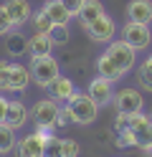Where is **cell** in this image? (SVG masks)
<instances>
[{
    "mask_svg": "<svg viewBox=\"0 0 152 157\" xmlns=\"http://www.w3.org/2000/svg\"><path fill=\"white\" fill-rule=\"evenodd\" d=\"M10 63L13 61H5V58H0V91H8L10 86Z\"/></svg>",
    "mask_w": 152,
    "mask_h": 157,
    "instance_id": "26",
    "label": "cell"
},
{
    "mask_svg": "<svg viewBox=\"0 0 152 157\" xmlns=\"http://www.w3.org/2000/svg\"><path fill=\"white\" fill-rule=\"evenodd\" d=\"M30 78H33V84H38L41 89H46V86L53 81V78L61 74V66L58 61L51 56H38V58H30Z\"/></svg>",
    "mask_w": 152,
    "mask_h": 157,
    "instance_id": "2",
    "label": "cell"
},
{
    "mask_svg": "<svg viewBox=\"0 0 152 157\" xmlns=\"http://www.w3.org/2000/svg\"><path fill=\"white\" fill-rule=\"evenodd\" d=\"M10 31H13V21H10V18H8L5 8L0 5V36H8Z\"/></svg>",
    "mask_w": 152,
    "mask_h": 157,
    "instance_id": "29",
    "label": "cell"
},
{
    "mask_svg": "<svg viewBox=\"0 0 152 157\" xmlns=\"http://www.w3.org/2000/svg\"><path fill=\"white\" fill-rule=\"evenodd\" d=\"M46 91H48L51 99L58 101V104H66V101H71V99L79 94V91H76V86H74V81H71L68 76H61V74H58L53 81L46 86Z\"/></svg>",
    "mask_w": 152,
    "mask_h": 157,
    "instance_id": "9",
    "label": "cell"
},
{
    "mask_svg": "<svg viewBox=\"0 0 152 157\" xmlns=\"http://www.w3.org/2000/svg\"><path fill=\"white\" fill-rule=\"evenodd\" d=\"M33 81L30 78V68L23 63H10V86H8V94H23L28 89V84Z\"/></svg>",
    "mask_w": 152,
    "mask_h": 157,
    "instance_id": "13",
    "label": "cell"
},
{
    "mask_svg": "<svg viewBox=\"0 0 152 157\" xmlns=\"http://www.w3.org/2000/svg\"><path fill=\"white\" fill-rule=\"evenodd\" d=\"M66 109H68L74 124L86 127V124H94L96 114H99V104L91 99L89 94H76L71 101H66Z\"/></svg>",
    "mask_w": 152,
    "mask_h": 157,
    "instance_id": "1",
    "label": "cell"
},
{
    "mask_svg": "<svg viewBox=\"0 0 152 157\" xmlns=\"http://www.w3.org/2000/svg\"><path fill=\"white\" fill-rule=\"evenodd\" d=\"M18 144V137H15V129L5 122H0V155H10Z\"/></svg>",
    "mask_w": 152,
    "mask_h": 157,
    "instance_id": "21",
    "label": "cell"
},
{
    "mask_svg": "<svg viewBox=\"0 0 152 157\" xmlns=\"http://www.w3.org/2000/svg\"><path fill=\"white\" fill-rule=\"evenodd\" d=\"M84 31H86V36L94 43H111L114 41V33H117V25H114V18L104 13L101 18H96L91 25H86Z\"/></svg>",
    "mask_w": 152,
    "mask_h": 157,
    "instance_id": "7",
    "label": "cell"
},
{
    "mask_svg": "<svg viewBox=\"0 0 152 157\" xmlns=\"http://www.w3.org/2000/svg\"><path fill=\"white\" fill-rule=\"evenodd\" d=\"M53 41H51L48 33H33L28 38V56L30 58H38V56H51L53 53Z\"/></svg>",
    "mask_w": 152,
    "mask_h": 157,
    "instance_id": "16",
    "label": "cell"
},
{
    "mask_svg": "<svg viewBox=\"0 0 152 157\" xmlns=\"http://www.w3.org/2000/svg\"><path fill=\"white\" fill-rule=\"evenodd\" d=\"M86 94H89V96H91V99H94L99 106H107V104L114 101V81L96 76V78H91V81H89Z\"/></svg>",
    "mask_w": 152,
    "mask_h": 157,
    "instance_id": "8",
    "label": "cell"
},
{
    "mask_svg": "<svg viewBox=\"0 0 152 157\" xmlns=\"http://www.w3.org/2000/svg\"><path fill=\"white\" fill-rule=\"evenodd\" d=\"M137 84L145 91H152V71H150L145 63H139V68H137Z\"/></svg>",
    "mask_w": 152,
    "mask_h": 157,
    "instance_id": "24",
    "label": "cell"
},
{
    "mask_svg": "<svg viewBox=\"0 0 152 157\" xmlns=\"http://www.w3.org/2000/svg\"><path fill=\"white\" fill-rule=\"evenodd\" d=\"M104 56L109 58L111 63H114L122 74H129L132 68H134V61H137V51L132 48L127 41H111V43H107V51H104Z\"/></svg>",
    "mask_w": 152,
    "mask_h": 157,
    "instance_id": "3",
    "label": "cell"
},
{
    "mask_svg": "<svg viewBox=\"0 0 152 157\" xmlns=\"http://www.w3.org/2000/svg\"><path fill=\"white\" fill-rule=\"evenodd\" d=\"M150 155H152V152H150Z\"/></svg>",
    "mask_w": 152,
    "mask_h": 157,
    "instance_id": "35",
    "label": "cell"
},
{
    "mask_svg": "<svg viewBox=\"0 0 152 157\" xmlns=\"http://www.w3.org/2000/svg\"><path fill=\"white\" fill-rule=\"evenodd\" d=\"M142 63H145V66L150 68V71H152V53H150V56H147V58H145V61H142Z\"/></svg>",
    "mask_w": 152,
    "mask_h": 157,
    "instance_id": "34",
    "label": "cell"
},
{
    "mask_svg": "<svg viewBox=\"0 0 152 157\" xmlns=\"http://www.w3.org/2000/svg\"><path fill=\"white\" fill-rule=\"evenodd\" d=\"M127 127H129V114L117 112V117H114V129H117V132H122V129H127Z\"/></svg>",
    "mask_w": 152,
    "mask_h": 157,
    "instance_id": "30",
    "label": "cell"
},
{
    "mask_svg": "<svg viewBox=\"0 0 152 157\" xmlns=\"http://www.w3.org/2000/svg\"><path fill=\"white\" fill-rule=\"evenodd\" d=\"M132 134H134V144L145 152H152V117L145 112L129 114V127Z\"/></svg>",
    "mask_w": 152,
    "mask_h": 157,
    "instance_id": "5",
    "label": "cell"
},
{
    "mask_svg": "<svg viewBox=\"0 0 152 157\" xmlns=\"http://www.w3.org/2000/svg\"><path fill=\"white\" fill-rule=\"evenodd\" d=\"M3 8H5L8 18L13 21V28H23L25 23H30V18H33V10H30L28 0H5Z\"/></svg>",
    "mask_w": 152,
    "mask_h": 157,
    "instance_id": "11",
    "label": "cell"
},
{
    "mask_svg": "<svg viewBox=\"0 0 152 157\" xmlns=\"http://www.w3.org/2000/svg\"><path fill=\"white\" fill-rule=\"evenodd\" d=\"M61 157H79V152H81V147H79V142L76 140H61Z\"/></svg>",
    "mask_w": 152,
    "mask_h": 157,
    "instance_id": "27",
    "label": "cell"
},
{
    "mask_svg": "<svg viewBox=\"0 0 152 157\" xmlns=\"http://www.w3.org/2000/svg\"><path fill=\"white\" fill-rule=\"evenodd\" d=\"M58 109H61V104L53 101L51 96L38 99V101L33 104V112H30V117H33V124L53 132L56 127H58Z\"/></svg>",
    "mask_w": 152,
    "mask_h": 157,
    "instance_id": "4",
    "label": "cell"
},
{
    "mask_svg": "<svg viewBox=\"0 0 152 157\" xmlns=\"http://www.w3.org/2000/svg\"><path fill=\"white\" fill-rule=\"evenodd\" d=\"M122 41H127V43L139 53V51H145V48L150 46L152 31H150V25H145V23H132V21H127L124 25H122Z\"/></svg>",
    "mask_w": 152,
    "mask_h": 157,
    "instance_id": "6",
    "label": "cell"
},
{
    "mask_svg": "<svg viewBox=\"0 0 152 157\" xmlns=\"http://www.w3.org/2000/svg\"><path fill=\"white\" fill-rule=\"evenodd\" d=\"M8 104H10V99L0 91V122H5V114H8Z\"/></svg>",
    "mask_w": 152,
    "mask_h": 157,
    "instance_id": "33",
    "label": "cell"
},
{
    "mask_svg": "<svg viewBox=\"0 0 152 157\" xmlns=\"http://www.w3.org/2000/svg\"><path fill=\"white\" fill-rule=\"evenodd\" d=\"M107 10H104V5L99 3V0H86L84 3V8L79 10V15H76V21L81 23V28H86V25H91L96 21V18H101Z\"/></svg>",
    "mask_w": 152,
    "mask_h": 157,
    "instance_id": "18",
    "label": "cell"
},
{
    "mask_svg": "<svg viewBox=\"0 0 152 157\" xmlns=\"http://www.w3.org/2000/svg\"><path fill=\"white\" fill-rule=\"evenodd\" d=\"M96 76H101V78H109V81H119V78L124 76V74H122L119 68H117L114 63H111L104 53H101V56L96 58Z\"/></svg>",
    "mask_w": 152,
    "mask_h": 157,
    "instance_id": "20",
    "label": "cell"
},
{
    "mask_svg": "<svg viewBox=\"0 0 152 157\" xmlns=\"http://www.w3.org/2000/svg\"><path fill=\"white\" fill-rule=\"evenodd\" d=\"M61 3H64V5L68 8V13L76 18V15H79V10L84 8V3H86V0H61Z\"/></svg>",
    "mask_w": 152,
    "mask_h": 157,
    "instance_id": "31",
    "label": "cell"
},
{
    "mask_svg": "<svg viewBox=\"0 0 152 157\" xmlns=\"http://www.w3.org/2000/svg\"><path fill=\"white\" fill-rule=\"evenodd\" d=\"M48 36H51V41H53V46H66L68 38H71V31H68V25H53Z\"/></svg>",
    "mask_w": 152,
    "mask_h": 157,
    "instance_id": "23",
    "label": "cell"
},
{
    "mask_svg": "<svg viewBox=\"0 0 152 157\" xmlns=\"http://www.w3.org/2000/svg\"><path fill=\"white\" fill-rule=\"evenodd\" d=\"M30 23H33V33H51V28H53V23H51V18L43 13V10H38L33 13V18H30Z\"/></svg>",
    "mask_w": 152,
    "mask_h": 157,
    "instance_id": "22",
    "label": "cell"
},
{
    "mask_svg": "<svg viewBox=\"0 0 152 157\" xmlns=\"http://www.w3.org/2000/svg\"><path fill=\"white\" fill-rule=\"evenodd\" d=\"M61 137H51L43 147V157H61Z\"/></svg>",
    "mask_w": 152,
    "mask_h": 157,
    "instance_id": "28",
    "label": "cell"
},
{
    "mask_svg": "<svg viewBox=\"0 0 152 157\" xmlns=\"http://www.w3.org/2000/svg\"><path fill=\"white\" fill-rule=\"evenodd\" d=\"M114 144L119 147V150H129V147H137V144H134V134H132V129H122V132H117Z\"/></svg>",
    "mask_w": 152,
    "mask_h": 157,
    "instance_id": "25",
    "label": "cell"
},
{
    "mask_svg": "<svg viewBox=\"0 0 152 157\" xmlns=\"http://www.w3.org/2000/svg\"><path fill=\"white\" fill-rule=\"evenodd\" d=\"M41 10H43V13L51 18V23H53V25H68L71 18H74V15L68 13V8L61 3V0H48V3L41 8Z\"/></svg>",
    "mask_w": 152,
    "mask_h": 157,
    "instance_id": "17",
    "label": "cell"
},
{
    "mask_svg": "<svg viewBox=\"0 0 152 157\" xmlns=\"http://www.w3.org/2000/svg\"><path fill=\"white\" fill-rule=\"evenodd\" d=\"M5 51L8 56H13V58H20V56H25L28 53V38L20 33V31H13V33H8V41H5Z\"/></svg>",
    "mask_w": 152,
    "mask_h": 157,
    "instance_id": "19",
    "label": "cell"
},
{
    "mask_svg": "<svg viewBox=\"0 0 152 157\" xmlns=\"http://www.w3.org/2000/svg\"><path fill=\"white\" fill-rule=\"evenodd\" d=\"M43 147H46V142L33 132V134L20 137L13 152H15V157H43Z\"/></svg>",
    "mask_w": 152,
    "mask_h": 157,
    "instance_id": "12",
    "label": "cell"
},
{
    "mask_svg": "<svg viewBox=\"0 0 152 157\" xmlns=\"http://www.w3.org/2000/svg\"><path fill=\"white\" fill-rule=\"evenodd\" d=\"M28 119H30L28 106L20 101V99H10V104H8V114H5V124H10V127L18 132L20 127L28 124Z\"/></svg>",
    "mask_w": 152,
    "mask_h": 157,
    "instance_id": "15",
    "label": "cell"
},
{
    "mask_svg": "<svg viewBox=\"0 0 152 157\" xmlns=\"http://www.w3.org/2000/svg\"><path fill=\"white\" fill-rule=\"evenodd\" d=\"M114 106H117V112L137 114V112H142V106H145V99H142V94L137 89H122V91L114 94Z\"/></svg>",
    "mask_w": 152,
    "mask_h": 157,
    "instance_id": "10",
    "label": "cell"
},
{
    "mask_svg": "<svg viewBox=\"0 0 152 157\" xmlns=\"http://www.w3.org/2000/svg\"><path fill=\"white\" fill-rule=\"evenodd\" d=\"M68 124H74V122H71V114H68L66 106H61V109H58V127H68Z\"/></svg>",
    "mask_w": 152,
    "mask_h": 157,
    "instance_id": "32",
    "label": "cell"
},
{
    "mask_svg": "<svg viewBox=\"0 0 152 157\" xmlns=\"http://www.w3.org/2000/svg\"><path fill=\"white\" fill-rule=\"evenodd\" d=\"M127 21L132 23H152V0H129L127 3Z\"/></svg>",
    "mask_w": 152,
    "mask_h": 157,
    "instance_id": "14",
    "label": "cell"
}]
</instances>
